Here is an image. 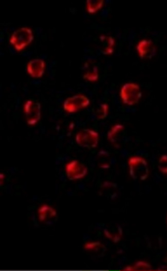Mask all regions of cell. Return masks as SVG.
Wrapping results in <instances>:
<instances>
[{
  "label": "cell",
  "mask_w": 167,
  "mask_h": 271,
  "mask_svg": "<svg viewBox=\"0 0 167 271\" xmlns=\"http://www.w3.org/2000/svg\"><path fill=\"white\" fill-rule=\"evenodd\" d=\"M137 50L140 58L142 59L153 58L156 52L153 43L147 39L142 40L139 43Z\"/></svg>",
  "instance_id": "cell-8"
},
{
  "label": "cell",
  "mask_w": 167,
  "mask_h": 271,
  "mask_svg": "<svg viewBox=\"0 0 167 271\" xmlns=\"http://www.w3.org/2000/svg\"><path fill=\"white\" fill-rule=\"evenodd\" d=\"M153 270L152 266L149 263L142 260L137 261L132 266H128L124 268V271H150Z\"/></svg>",
  "instance_id": "cell-15"
},
{
  "label": "cell",
  "mask_w": 167,
  "mask_h": 271,
  "mask_svg": "<svg viewBox=\"0 0 167 271\" xmlns=\"http://www.w3.org/2000/svg\"><path fill=\"white\" fill-rule=\"evenodd\" d=\"M90 100L84 94H77L67 99L63 103V109L68 113H74L86 108Z\"/></svg>",
  "instance_id": "cell-5"
},
{
  "label": "cell",
  "mask_w": 167,
  "mask_h": 271,
  "mask_svg": "<svg viewBox=\"0 0 167 271\" xmlns=\"http://www.w3.org/2000/svg\"><path fill=\"white\" fill-rule=\"evenodd\" d=\"M158 168L162 173L167 175V155H163L159 159Z\"/></svg>",
  "instance_id": "cell-19"
},
{
  "label": "cell",
  "mask_w": 167,
  "mask_h": 271,
  "mask_svg": "<svg viewBox=\"0 0 167 271\" xmlns=\"http://www.w3.org/2000/svg\"><path fill=\"white\" fill-rule=\"evenodd\" d=\"M125 128L121 124H116L111 127L107 134L109 141L115 147H119L123 139Z\"/></svg>",
  "instance_id": "cell-10"
},
{
  "label": "cell",
  "mask_w": 167,
  "mask_h": 271,
  "mask_svg": "<svg viewBox=\"0 0 167 271\" xmlns=\"http://www.w3.org/2000/svg\"><path fill=\"white\" fill-rule=\"evenodd\" d=\"M166 259H167V257H166Z\"/></svg>",
  "instance_id": "cell-21"
},
{
  "label": "cell",
  "mask_w": 167,
  "mask_h": 271,
  "mask_svg": "<svg viewBox=\"0 0 167 271\" xmlns=\"http://www.w3.org/2000/svg\"><path fill=\"white\" fill-rule=\"evenodd\" d=\"M65 170L68 178L70 181L82 180L88 173L87 167L77 160L68 163L66 166Z\"/></svg>",
  "instance_id": "cell-7"
},
{
  "label": "cell",
  "mask_w": 167,
  "mask_h": 271,
  "mask_svg": "<svg viewBox=\"0 0 167 271\" xmlns=\"http://www.w3.org/2000/svg\"><path fill=\"white\" fill-rule=\"evenodd\" d=\"M34 39L33 30L28 27H22L14 31L10 42L17 51H21L28 45Z\"/></svg>",
  "instance_id": "cell-2"
},
{
  "label": "cell",
  "mask_w": 167,
  "mask_h": 271,
  "mask_svg": "<svg viewBox=\"0 0 167 271\" xmlns=\"http://www.w3.org/2000/svg\"><path fill=\"white\" fill-rule=\"evenodd\" d=\"M99 134L91 129H84L76 135L77 145L82 148L92 149L96 148L99 143Z\"/></svg>",
  "instance_id": "cell-4"
},
{
  "label": "cell",
  "mask_w": 167,
  "mask_h": 271,
  "mask_svg": "<svg viewBox=\"0 0 167 271\" xmlns=\"http://www.w3.org/2000/svg\"><path fill=\"white\" fill-rule=\"evenodd\" d=\"M45 67V63L42 59H36L30 60L27 65V72L29 75L34 78H40L43 76Z\"/></svg>",
  "instance_id": "cell-9"
},
{
  "label": "cell",
  "mask_w": 167,
  "mask_h": 271,
  "mask_svg": "<svg viewBox=\"0 0 167 271\" xmlns=\"http://www.w3.org/2000/svg\"><path fill=\"white\" fill-rule=\"evenodd\" d=\"M84 249L87 252L94 253H103L107 250L106 246L99 241L86 242L84 245Z\"/></svg>",
  "instance_id": "cell-16"
},
{
  "label": "cell",
  "mask_w": 167,
  "mask_h": 271,
  "mask_svg": "<svg viewBox=\"0 0 167 271\" xmlns=\"http://www.w3.org/2000/svg\"><path fill=\"white\" fill-rule=\"evenodd\" d=\"M109 113V106L106 103H103L97 111L96 116L98 120L105 119Z\"/></svg>",
  "instance_id": "cell-18"
},
{
  "label": "cell",
  "mask_w": 167,
  "mask_h": 271,
  "mask_svg": "<svg viewBox=\"0 0 167 271\" xmlns=\"http://www.w3.org/2000/svg\"><path fill=\"white\" fill-rule=\"evenodd\" d=\"M104 4L103 0H88L86 1V9L90 14H94L100 10Z\"/></svg>",
  "instance_id": "cell-17"
},
{
  "label": "cell",
  "mask_w": 167,
  "mask_h": 271,
  "mask_svg": "<svg viewBox=\"0 0 167 271\" xmlns=\"http://www.w3.org/2000/svg\"><path fill=\"white\" fill-rule=\"evenodd\" d=\"M130 177L134 180L144 181L149 175L148 163L146 159L139 156H133L128 159Z\"/></svg>",
  "instance_id": "cell-1"
},
{
  "label": "cell",
  "mask_w": 167,
  "mask_h": 271,
  "mask_svg": "<svg viewBox=\"0 0 167 271\" xmlns=\"http://www.w3.org/2000/svg\"><path fill=\"white\" fill-rule=\"evenodd\" d=\"M38 214L39 221L44 222L47 219L56 217L57 212L52 207L47 204H43L39 207Z\"/></svg>",
  "instance_id": "cell-13"
},
{
  "label": "cell",
  "mask_w": 167,
  "mask_h": 271,
  "mask_svg": "<svg viewBox=\"0 0 167 271\" xmlns=\"http://www.w3.org/2000/svg\"><path fill=\"white\" fill-rule=\"evenodd\" d=\"M103 234L105 237L115 243L120 242L123 236V229L118 225H113L106 227L103 229Z\"/></svg>",
  "instance_id": "cell-11"
},
{
  "label": "cell",
  "mask_w": 167,
  "mask_h": 271,
  "mask_svg": "<svg viewBox=\"0 0 167 271\" xmlns=\"http://www.w3.org/2000/svg\"><path fill=\"white\" fill-rule=\"evenodd\" d=\"M166 220H167V216H166Z\"/></svg>",
  "instance_id": "cell-20"
},
{
  "label": "cell",
  "mask_w": 167,
  "mask_h": 271,
  "mask_svg": "<svg viewBox=\"0 0 167 271\" xmlns=\"http://www.w3.org/2000/svg\"><path fill=\"white\" fill-rule=\"evenodd\" d=\"M24 112L28 124L31 126L36 125L42 117L41 103L33 100L27 101L24 105Z\"/></svg>",
  "instance_id": "cell-6"
},
{
  "label": "cell",
  "mask_w": 167,
  "mask_h": 271,
  "mask_svg": "<svg viewBox=\"0 0 167 271\" xmlns=\"http://www.w3.org/2000/svg\"><path fill=\"white\" fill-rule=\"evenodd\" d=\"M84 78L89 82L97 81L99 78L98 69L97 66L92 62H86L84 65Z\"/></svg>",
  "instance_id": "cell-12"
},
{
  "label": "cell",
  "mask_w": 167,
  "mask_h": 271,
  "mask_svg": "<svg viewBox=\"0 0 167 271\" xmlns=\"http://www.w3.org/2000/svg\"><path fill=\"white\" fill-rule=\"evenodd\" d=\"M120 97L125 105L133 106L137 105L142 97L140 86L134 83H127L122 87Z\"/></svg>",
  "instance_id": "cell-3"
},
{
  "label": "cell",
  "mask_w": 167,
  "mask_h": 271,
  "mask_svg": "<svg viewBox=\"0 0 167 271\" xmlns=\"http://www.w3.org/2000/svg\"><path fill=\"white\" fill-rule=\"evenodd\" d=\"M101 51L105 55L112 54L114 51V39L111 36H101L100 37Z\"/></svg>",
  "instance_id": "cell-14"
}]
</instances>
